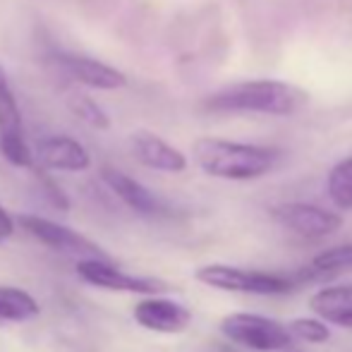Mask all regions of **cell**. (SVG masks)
Returning <instances> with one entry per match:
<instances>
[{"instance_id": "1", "label": "cell", "mask_w": 352, "mask_h": 352, "mask_svg": "<svg viewBox=\"0 0 352 352\" xmlns=\"http://www.w3.org/2000/svg\"><path fill=\"white\" fill-rule=\"evenodd\" d=\"M309 103V91L278 79H247L209 94L201 101L206 113H261L292 116Z\"/></svg>"}, {"instance_id": "2", "label": "cell", "mask_w": 352, "mask_h": 352, "mask_svg": "<svg viewBox=\"0 0 352 352\" xmlns=\"http://www.w3.org/2000/svg\"><path fill=\"white\" fill-rule=\"evenodd\" d=\"M195 161L206 175L218 180H256L271 173L280 161V151L274 146H259V144H240L216 140V137H201L192 144Z\"/></svg>"}, {"instance_id": "3", "label": "cell", "mask_w": 352, "mask_h": 352, "mask_svg": "<svg viewBox=\"0 0 352 352\" xmlns=\"http://www.w3.org/2000/svg\"><path fill=\"white\" fill-rule=\"evenodd\" d=\"M221 333L232 343L256 352H280L290 348L292 343V333L287 331V326H280L269 316L250 314V311L228 314L221 321Z\"/></svg>"}, {"instance_id": "4", "label": "cell", "mask_w": 352, "mask_h": 352, "mask_svg": "<svg viewBox=\"0 0 352 352\" xmlns=\"http://www.w3.org/2000/svg\"><path fill=\"white\" fill-rule=\"evenodd\" d=\"M197 280L216 290L247 292V295H285L292 290V280L264 271L235 269V266L209 264L197 269Z\"/></svg>"}, {"instance_id": "5", "label": "cell", "mask_w": 352, "mask_h": 352, "mask_svg": "<svg viewBox=\"0 0 352 352\" xmlns=\"http://www.w3.org/2000/svg\"><path fill=\"white\" fill-rule=\"evenodd\" d=\"M19 226L34 237L41 245L51 247L53 252H60L65 256H72L77 261L84 259H111L106 250L96 245L94 240H89L87 235L72 230V228L63 226V223L48 221L41 216H32V213H24L19 216Z\"/></svg>"}, {"instance_id": "6", "label": "cell", "mask_w": 352, "mask_h": 352, "mask_svg": "<svg viewBox=\"0 0 352 352\" xmlns=\"http://www.w3.org/2000/svg\"><path fill=\"white\" fill-rule=\"evenodd\" d=\"M77 276L87 285L101 287L111 292H130V295H166L170 292V285L148 276H132L127 271L118 269L113 259H84L77 261Z\"/></svg>"}, {"instance_id": "7", "label": "cell", "mask_w": 352, "mask_h": 352, "mask_svg": "<svg viewBox=\"0 0 352 352\" xmlns=\"http://www.w3.org/2000/svg\"><path fill=\"white\" fill-rule=\"evenodd\" d=\"M0 156L14 168L34 166V151L24 137L22 111L3 67H0Z\"/></svg>"}, {"instance_id": "8", "label": "cell", "mask_w": 352, "mask_h": 352, "mask_svg": "<svg viewBox=\"0 0 352 352\" xmlns=\"http://www.w3.org/2000/svg\"><path fill=\"white\" fill-rule=\"evenodd\" d=\"M51 65L56 67L67 82L84 89H96V91H116L127 84L125 72L108 65L103 60H96L84 53L72 51H56L51 56Z\"/></svg>"}, {"instance_id": "9", "label": "cell", "mask_w": 352, "mask_h": 352, "mask_svg": "<svg viewBox=\"0 0 352 352\" xmlns=\"http://www.w3.org/2000/svg\"><path fill=\"white\" fill-rule=\"evenodd\" d=\"M271 216L283 228L292 230L305 240H321V237L333 235L340 228V216L329 209H321L314 204H300V201H287L271 209Z\"/></svg>"}, {"instance_id": "10", "label": "cell", "mask_w": 352, "mask_h": 352, "mask_svg": "<svg viewBox=\"0 0 352 352\" xmlns=\"http://www.w3.org/2000/svg\"><path fill=\"white\" fill-rule=\"evenodd\" d=\"M34 161L41 163V168L46 170L84 173L91 168V153L82 142L70 135H51L36 144Z\"/></svg>"}, {"instance_id": "11", "label": "cell", "mask_w": 352, "mask_h": 352, "mask_svg": "<svg viewBox=\"0 0 352 352\" xmlns=\"http://www.w3.org/2000/svg\"><path fill=\"white\" fill-rule=\"evenodd\" d=\"M101 177H103V182H106L108 190H111L127 209L142 213V216H151V218L168 216V213H170L168 204L161 199V197H156L148 187H144L140 180L130 177L127 173L106 166L101 170Z\"/></svg>"}, {"instance_id": "12", "label": "cell", "mask_w": 352, "mask_h": 352, "mask_svg": "<svg viewBox=\"0 0 352 352\" xmlns=\"http://www.w3.org/2000/svg\"><path fill=\"white\" fill-rule=\"evenodd\" d=\"M135 321L153 333H182L190 326L192 314L182 305L166 300L161 295H146V300L137 302Z\"/></svg>"}, {"instance_id": "13", "label": "cell", "mask_w": 352, "mask_h": 352, "mask_svg": "<svg viewBox=\"0 0 352 352\" xmlns=\"http://www.w3.org/2000/svg\"><path fill=\"white\" fill-rule=\"evenodd\" d=\"M130 146L135 158L142 166L151 168L158 173H182L187 170V156L168 144L163 137L153 135L148 130H137L130 137Z\"/></svg>"}, {"instance_id": "14", "label": "cell", "mask_w": 352, "mask_h": 352, "mask_svg": "<svg viewBox=\"0 0 352 352\" xmlns=\"http://www.w3.org/2000/svg\"><path fill=\"white\" fill-rule=\"evenodd\" d=\"M309 309L326 324L352 329V285H331L311 295Z\"/></svg>"}, {"instance_id": "15", "label": "cell", "mask_w": 352, "mask_h": 352, "mask_svg": "<svg viewBox=\"0 0 352 352\" xmlns=\"http://www.w3.org/2000/svg\"><path fill=\"white\" fill-rule=\"evenodd\" d=\"M36 297L22 287L0 285V326L3 324H24L38 316Z\"/></svg>"}, {"instance_id": "16", "label": "cell", "mask_w": 352, "mask_h": 352, "mask_svg": "<svg viewBox=\"0 0 352 352\" xmlns=\"http://www.w3.org/2000/svg\"><path fill=\"white\" fill-rule=\"evenodd\" d=\"M65 101H67V108L72 111V116L79 118L84 125L94 127V130H108V127H111V116L106 113V108L94 101L89 94L79 91V89H72Z\"/></svg>"}, {"instance_id": "17", "label": "cell", "mask_w": 352, "mask_h": 352, "mask_svg": "<svg viewBox=\"0 0 352 352\" xmlns=\"http://www.w3.org/2000/svg\"><path fill=\"white\" fill-rule=\"evenodd\" d=\"M329 197L338 209H352V156L331 168Z\"/></svg>"}, {"instance_id": "18", "label": "cell", "mask_w": 352, "mask_h": 352, "mask_svg": "<svg viewBox=\"0 0 352 352\" xmlns=\"http://www.w3.org/2000/svg\"><path fill=\"white\" fill-rule=\"evenodd\" d=\"M311 274L314 276H333L352 271V242L350 245H338L331 250L321 252L311 261Z\"/></svg>"}, {"instance_id": "19", "label": "cell", "mask_w": 352, "mask_h": 352, "mask_svg": "<svg viewBox=\"0 0 352 352\" xmlns=\"http://www.w3.org/2000/svg\"><path fill=\"white\" fill-rule=\"evenodd\" d=\"M287 331L292 333V338H300L305 343H329L331 340V329L321 319H305V316H300V319H295L287 326Z\"/></svg>"}, {"instance_id": "20", "label": "cell", "mask_w": 352, "mask_h": 352, "mask_svg": "<svg viewBox=\"0 0 352 352\" xmlns=\"http://www.w3.org/2000/svg\"><path fill=\"white\" fill-rule=\"evenodd\" d=\"M38 182H41L43 195H46L48 199H51V204L56 206V209L67 211V197H65V192H63L60 187H58L56 182L51 180V177H46V173H38Z\"/></svg>"}, {"instance_id": "21", "label": "cell", "mask_w": 352, "mask_h": 352, "mask_svg": "<svg viewBox=\"0 0 352 352\" xmlns=\"http://www.w3.org/2000/svg\"><path fill=\"white\" fill-rule=\"evenodd\" d=\"M14 235V218L0 206V242L10 240Z\"/></svg>"}]
</instances>
